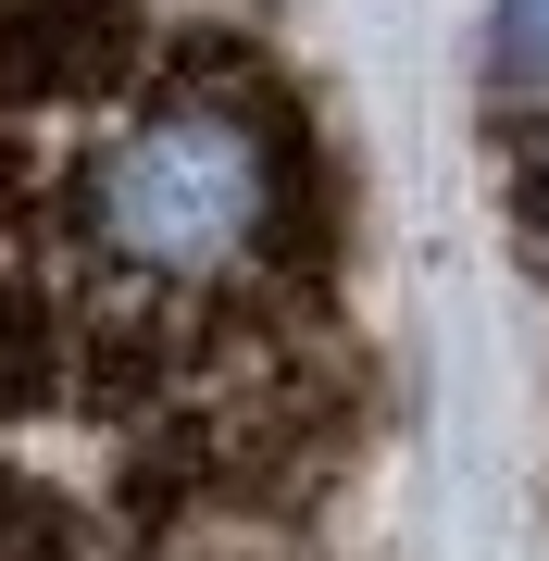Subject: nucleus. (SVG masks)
Returning a JSON list of instances; mask_svg holds the SVG:
<instances>
[{
    "label": "nucleus",
    "instance_id": "1",
    "mask_svg": "<svg viewBox=\"0 0 549 561\" xmlns=\"http://www.w3.org/2000/svg\"><path fill=\"white\" fill-rule=\"evenodd\" d=\"M76 262L138 300H225L287 238V138L238 88H138L62 162Z\"/></svg>",
    "mask_w": 549,
    "mask_h": 561
},
{
    "label": "nucleus",
    "instance_id": "2",
    "mask_svg": "<svg viewBox=\"0 0 549 561\" xmlns=\"http://www.w3.org/2000/svg\"><path fill=\"white\" fill-rule=\"evenodd\" d=\"M500 62L549 88V0H500Z\"/></svg>",
    "mask_w": 549,
    "mask_h": 561
}]
</instances>
